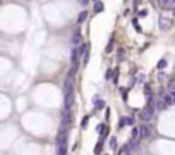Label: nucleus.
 I'll use <instances>...</instances> for the list:
<instances>
[{
	"mask_svg": "<svg viewBox=\"0 0 175 155\" xmlns=\"http://www.w3.org/2000/svg\"><path fill=\"white\" fill-rule=\"evenodd\" d=\"M154 112H156V109H154V104H148V107L141 112V119L144 121V122H148V121L153 119Z\"/></svg>",
	"mask_w": 175,
	"mask_h": 155,
	"instance_id": "nucleus-1",
	"label": "nucleus"
},
{
	"mask_svg": "<svg viewBox=\"0 0 175 155\" xmlns=\"http://www.w3.org/2000/svg\"><path fill=\"white\" fill-rule=\"evenodd\" d=\"M74 107V92H65L64 93V109L70 110Z\"/></svg>",
	"mask_w": 175,
	"mask_h": 155,
	"instance_id": "nucleus-2",
	"label": "nucleus"
},
{
	"mask_svg": "<svg viewBox=\"0 0 175 155\" xmlns=\"http://www.w3.org/2000/svg\"><path fill=\"white\" fill-rule=\"evenodd\" d=\"M70 110H67V109H64L62 110V129H67V127H70V124H72V116H70Z\"/></svg>",
	"mask_w": 175,
	"mask_h": 155,
	"instance_id": "nucleus-3",
	"label": "nucleus"
},
{
	"mask_svg": "<svg viewBox=\"0 0 175 155\" xmlns=\"http://www.w3.org/2000/svg\"><path fill=\"white\" fill-rule=\"evenodd\" d=\"M55 145L57 147H60V145H67V131L62 129V127H60V131H58V134H57V138H55Z\"/></svg>",
	"mask_w": 175,
	"mask_h": 155,
	"instance_id": "nucleus-4",
	"label": "nucleus"
},
{
	"mask_svg": "<svg viewBox=\"0 0 175 155\" xmlns=\"http://www.w3.org/2000/svg\"><path fill=\"white\" fill-rule=\"evenodd\" d=\"M83 42V35H81V31L76 29L74 33H72V38H70V43H72V47H79Z\"/></svg>",
	"mask_w": 175,
	"mask_h": 155,
	"instance_id": "nucleus-5",
	"label": "nucleus"
},
{
	"mask_svg": "<svg viewBox=\"0 0 175 155\" xmlns=\"http://www.w3.org/2000/svg\"><path fill=\"white\" fill-rule=\"evenodd\" d=\"M64 92H74V78H65L64 81Z\"/></svg>",
	"mask_w": 175,
	"mask_h": 155,
	"instance_id": "nucleus-6",
	"label": "nucleus"
},
{
	"mask_svg": "<svg viewBox=\"0 0 175 155\" xmlns=\"http://www.w3.org/2000/svg\"><path fill=\"white\" fill-rule=\"evenodd\" d=\"M79 59H81V55H79L77 47H72V50H70V62L72 64H79Z\"/></svg>",
	"mask_w": 175,
	"mask_h": 155,
	"instance_id": "nucleus-7",
	"label": "nucleus"
},
{
	"mask_svg": "<svg viewBox=\"0 0 175 155\" xmlns=\"http://www.w3.org/2000/svg\"><path fill=\"white\" fill-rule=\"evenodd\" d=\"M149 127H148V124H143V126L139 127V138H149Z\"/></svg>",
	"mask_w": 175,
	"mask_h": 155,
	"instance_id": "nucleus-8",
	"label": "nucleus"
},
{
	"mask_svg": "<svg viewBox=\"0 0 175 155\" xmlns=\"http://www.w3.org/2000/svg\"><path fill=\"white\" fill-rule=\"evenodd\" d=\"M158 4H160L161 9H172V5H174L175 2L174 0H158Z\"/></svg>",
	"mask_w": 175,
	"mask_h": 155,
	"instance_id": "nucleus-9",
	"label": "nucleus"
},
{
	"mask_svg": "<svg viewBox=\"0 0 175 155\" xmlns=\"http://www.w3.org/2000/svg\"><path fill=\"white\" fill-rule=\"evenodd\" d=\"M170 26H172V21H170V19H165V17L161 16L160 17V28L161 29H168Z\"/></svg>",
	"mask_w": 175,
	"mask_h": 155,
	"instance_id": "nucleus-10",
	"label": "nucleus"
},
{
	"mask_svg": "<svg viewBox=\"0 0 175 155\" xmlns=\"http://www.w3.org/2000/svg\"><path fill=\"white\" fill-rule=\"evenodd\" d=\"M93 105L96 107V109H105V102H103V100H101L98 95H96V97L93 98Z\"/></svg>",
	"mask_w": 175,
	"mask_h": 155,
	"instance_id": "nucleus-11",
	"label": "nucleus"
},
{
	"mask_svg": "<svg viewBox=\"0 0 175 155\" xmlns=\"http://www.w3.org/2000/svg\"><path fill=\"white\" fill-rule=\"evenodd\" d=\"M77 69H79V64H72V66H70V69H69V72H67V76L74 78V76H76V72H77Z\"/></svg>",
	"mask_w": 175,
	"mask_h": 155,
	"instance_id": "nucleus-12",
	"label": "nucleus"
},
{
	"mask_svg": "<svg viewBox=\"0 0 175 155\" xmlns=\"http://www.w3.org/2000/svg\"><path fill=\"white\" fill-rule=\"evenodd\" d=\"M161 100H163L167 105H172V104H174V100H172V95H170V93H163V95H161Z\"/></svg>",
	"mask_w": 175,
	"mask_h": 155,
	"instance_id": "nucleus-13",
	"label": "nucleus"
},
{
	"mask_svg": "<svg viewBox=\"0 0 175 155\" xmlns=\"http://www.w3.org/2000/svg\"><path fill=\"white\" fill-rule=\"evenodd\" d=\"M86 19H88V12H86V10L79 12V16H77V24H83Z\"/></svg>",
	"mask_w": 175,
	"mask_h": 155,
	"instance_id": "nucleus-14",
	"label": "nucleus"
},
{
	"mask_svg": "<svg viewBox=\"0 0 175 155\" xmlns=\"http://www.w3.org/2000/svg\"><path fill=\"white\" fill-rule=\"evenodd\" d=\"M167 104H165V102H163V100H158V102H156V104H154V109H156V110H165V109H167Z\"/></svg>",
	"mask_w": 175,
	"mask_h": 155,
	"instance_id": "nucleus-15",
	"label": "nucleus"
},
{
	"mask_svg": "<svg viewBox=\"0 0 175 155\" xmlns=\"http://www.w3.org/2000/svg\"><path fill=\"white\" fill-rule=\"evenodd\" d=\"M57 155H67V145H60V147H57Z\"/></svg>",
	"mask_w": 175,
	"mask_h": 155,
	"instance_id": "nucleus-16",
	"label": "nucleus"
},
{
	"mask_svg": "<svg viewBox=\"0 0 175 155\" xmlns=\"http://www.w3.org/2000/svg\"><path fill=\"white\" fill-rule=\"evenodd\" d=\"M103 9L105 7H103V4H101L100 0L98 2H95V12H103Z\"/></svg>",
	"mask_w": 175,
	"mask_h": 155,
	"instance_id": "nucleus-17",
	"label": "nucleus"
},
{
	"mask_svg": "<svg viewBox=\"0 0 175 155\" xmlns=\"http://www.w3.org/2000/svg\"><path fill=\"white\" fill-rule=\"evenodd\" d=\"M165 67H167V59H160V60H158V69L163 71Z\"/></svg>",
	"mask_w": 175,
	"mask_h": 155,
	"instance_id": "nucleus-18",
	"label": "nucleus"
},
{
	"mask_svg": "<svg viewBox=\"0 0 175 155\" xmlns=\"http://www.w3.org/2000/svg\"><path fill=\"white\" fill-rule=\"evenodd\" d=\"M113 50V40H110V42L106 43V47H105V54H110Z\"/></svg>",
	"mask_w": 175,
	"mask_h": 155,
	"instance_id": "nucleus-19",
	"label": "nucleus"
},
{
	"mask_svg": "<svg viewBox=\"0 0 175 155\" xmlns=\"http://www.w3.org/2000/svg\"><path fill=\"white\" fill-rule=\"evenodd\" d=\"M88 124H89V116H84L83 122H81V127H83V129H86V127H88Z\"/></svg>",
	"mask_w": 175,
	"mask_h": 155,
	"instance_id": "nucleus-20",
	"label": "nucleus"
},
{
	"mask_svg": "<svg viewBox=\"0 0 175 155\" xmlns=\"http://www.w3.org/2000/svg\"><path fill=\"white\" fill-rule=\"evenodd\" d=\"M101 145H103V140H100V141H98V145L95 147V155L101 154Z\"/></svg>",
	"mask_w": 175,
	"mask_h": 155,
	"instance_id": "nucleus-21",
	"label": "nucleus"
},
{
	"mask_svg": "<svg viewBox=\"0 0 175 155\" xmlns=\"http://www.w3.org/2000/svg\"><path fill=\"white\" fill-rule=\"evenodd\" d=\"M113 78V69H106V72H105V79L108 81V79H112Z\"/></svg>",
	"mask_w": 175,
	"mask_h": 155,
	"instance_id": "nucleus-22",
	"label": "nucleus"
},
{
	"mask_svg": "<svg viewBox=\"0 0 175 155\" xmlns=\"http://www.w3.org/2000/svg\"><path fill=\"white\" fill-rule=\"evenodd\" d=\"M137 138H139V129L132 127V140H137Z\"/></svg>",
	"mask_w": 175,
	"mask_h": 155,
	"instance_id": "nucleus-23",
	"label": "nucleus"
},
{
	"mask_svg": "<svg viewBox=\"0 0 175 155\" xmlns=\"http://www.w3.org/2000/svg\"><path fill=\"white\" fill-rule=\"evenodd\" d=\"M96 131H98L100 134H103V131H105V122H101V124H98V126H96Z\"/></svg>",
	"mask_w": 175,
	"mask_h": 155,
	"instance_id": "nucleus-24",
	"label": "nucleus"
},
{
	"mask_svg": "<svg viewBox=\"0 0 175 155\" xmlns=\"http://www.w3.org/2000/svg\"><path fill=\"white\" fill-rule=\"evenodd\" d=\"M110 147L112 150H117V138H110Z\"/></svg>",
	"mask_w": 175,
	"mask_h": 155,
	"instance_id": "nucleus-25",
	"label": "nucleus"
},
{
	"mask_svg": "<svg viewBox=\"0 0 175 155\" xmlns=\"http://www.w3.org/2000/svg\"><path fill=\"white\" fill-rule=\"evenodd\" d=\"M132 24H134V29H136L137 33H141V31H143V28H141V26H139V22L136 21V19H134V22H132Z\"/></svg>",
	"mask_w": 175,
	"mask_h": 155,
	"instance_id": "nucleus-26",
	"label": "nucleus"
},
{
	"mask_svg": "<svg viewBox=\"0 0 175 155\" xmlns=\"http://www.w3.org/2000/svg\"><path fill=\"white\" fill-rule=\"evenodd\" d=\"M126 124L127 126H134V117H126Z\"/></svg>",
	"mask_w": 175,
	"mask_h": 155,
	"instance_id": "nucleus-27",
	"label": "nucleus"
},
{
	"mask_svg": "<svg viewBox=\"0 0 175 155\" xmlns=\"http://www.w3.org/2000/svg\"><path fill=\"white\" fill-rule=\"evenodd\" d=\"M124 126H127V124H126V117H122V119L119 121V129H122Z\"/></svg>",
	"mask_w": 175,
	"mask_h": 155,
	"instance_id": "nucleus-28",
	"label": "nucleus"
},
{
	"mask_svg": "<svg viewBox=\"0 0 175 155\" xmlns=\"http://www.w3.org/2000/svg\"><path fill=\"white\" fill-rule=\"evenodd\" d=\"M77 4H79V5H83V7H86V5L89 4V0H77Z\"/></svg>",
	"mask_w": 175,
	"mask_h": 155,
	"instance_id": "nucleus-29",
	"label": "nucleus"
},
{
	"mask_svg": "<svg viewBox=\"0 0 175 155\" xmlns=\"http://www.w3.org/2000/svg\"><path fill=\"white\" fill-rule=\"evenodd\" d=\"M124 55H126V52H124V50H119V60H122Z\"/></svg>",
	"mask_w": 175,
	"mask_h": 155,
	"instance_id": "nucleus-30",
	"label": "nucleus"
},
{
	"mask_svg": "<svg viewBox=\"0 0 175 155\" xmlns=\"http://www.w3.org/2000/svg\"><path fill=\"white\" fill-rule=\"evenodd\" d=\"M122 100L127 102V92H126V90H122Z\"/></svg>",
	"mask_w": 175,
	"mask_h": 155,
	"instance_id": "nucleus-31",
	"label": "nucleus"
},
{
	"mask_svg": "<svg viewBox=\"0 0 175 155\" xmlns=\"http://www.w3.org/2000/svg\"><path fill=\"white\" fill-rule=\"evenodd\" d=\"M139 16H141V17H146V16H148V10H146V9H144V10H141Z\"/></svg>",
	"mask_w": 175,
	"mask_h": 155,
	"instance_id": "nucleus-32",
	"label": "nucleus"
},
{
	"mask_svg": "<svg viewBox=\"0 0 175 155\" xmlns=\"http://www.w3.org/2000/svg\"><path fill=\"white\" fill-rule=\"evenodd\" d=\"M170 95H172V100H174V104H175V90H172V93H170Z\"/></svg>",
	"mask_w": 175,
	"mask_h": 155,
	"instance_id": "nucleus-33",
	"label": "nucleus"
},
{
	"mask_svg": "<svg viewBox=\"0 0 175 155\" xmlns=\"http://www.w3.org/2000/svg\"><path fill=\"white\" fill-rule=\"evenodd\" d=\"M93 2H98V0H93Z\"/></svg>",
	"mask_w": 175,
	"mask_h": 155,
	"instance_id": "nucleus-34",
	"label": "nucleus"
},
{
	"mask_svg": "<svg viewBox=\"0 0 175 155\" xmlns=\"http://www.w3.org/2000/svg\"><path fill=\"white\" fill-rule=\"evenodd\" d=\"M174 16H175V10H174Z\"/></svg>",
	"mask_w": 175,
	"mask_h": 155,
	"instance_id": "nucleus-35",
	"label": "nucleus"
},
{
	"mask_svg": "<svg viewBox=\"0 0 175 155\" xmlns=\"http://www.w3.org/2000/svg\"><path fill=\"white\" fill-rule=\"evenodd\" d=\"M174 2H175V0H174Z\"/></svg>",
	"mask_w": 175,
	"mask_h": 155,
	"instance_id": "nucleus-36",
	"label": "nucleus"
}]
</instances>
